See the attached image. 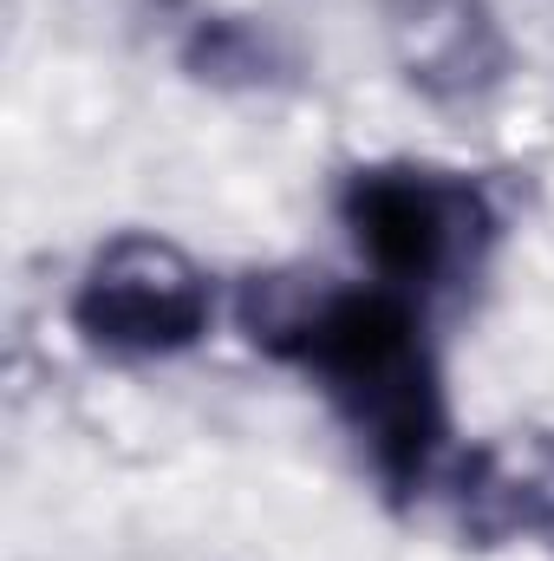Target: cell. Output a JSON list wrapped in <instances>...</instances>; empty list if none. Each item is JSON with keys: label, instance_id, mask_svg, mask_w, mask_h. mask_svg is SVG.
Here are the masks:
<instances>
[{"label": "cell", "instance_id": "cell-1", "mask_svg": "<svg viewBox=\"0 0 554 561\" xmlns=\"http://www.w3.org/2000/svg\"><path fill=\"white\" fill-rule=\"evenodd\" d=\"M235 313L255 353L300 373L339 412L385 496L412 503L437 483L450 412L424 300L385 280L255 275Z\"/></svg>", "mask_w": 554, "mask_h": 561}, {"label": "cell", "instance_id": "cell-2", "mask_svg": "<svg viewBox=\"0 0 554 561\" xmlns=\"http://www.w3.org/2000/svg\"><path fill=\"white\" fill-rule=\"evenodd\" d=\"M339 222L353 249L366 255L372 280L412 294V300H443L463 280L483 275L503 216L489 190L463 170L437 163H359L339 183Z\"/></svg>", "mask_w": 554, "mask_h": 561}, {"label": "cell", "instance_id": "cell-3", "mask_svg": "<svg viewBox=\"0 0 554 561\" xmlns=\"http://www.w3.org/2000/svg\"><path fill=\"white\" fill-rule=\"evenodd\" d=\"M72 333L105 359H176L203 346L216 320L209 275L150 229L112 236L72 287Z\"/></svg>", "mask_w": 554, "mask_h": 561}, {"label": "cell", "instance_id": "cell-4", "mask_svg": "<svg viewBox=\"0 0 554 561\" xmlns=\"http://www.w3.org/2000/svg\"><path fill=\"white\" fill-rule=\"evenodd\" d=\"M450 523L476 549L554 529V431H503L443 463Z\"/></svg>", "mask_w": 554, "mask_h": 561}, {"label": "cell", "instance_id": "cell-5", "mask_svg": "<svg viewBox=\"0 0 554 561\" xmlns=\"http://www.w3.org/2000/svg\"><path fill=\"white\" fill-rule=\"evenodd\" d=\"M385 33L399 72L437 105L483 99L509 72V39L489 0H392Z\"/></svg>", "mask_w": 554, "mask_h": 561}, {"label": "cell", "instance_id": "cell-6", "mask_svg": "<svg viewBox=\"0 0 554 561\" xmlns=\"http://www.w3.org/2000/svg\"><path fill=\"white\" fill-rule=\"evenodd\" d=\"M176 59L189 79L222 85V92H262L287 79V46L262 20H242V13H196Z\"/></svg>", "mask_w": 554, "mask_h": 561}]
</instances>
